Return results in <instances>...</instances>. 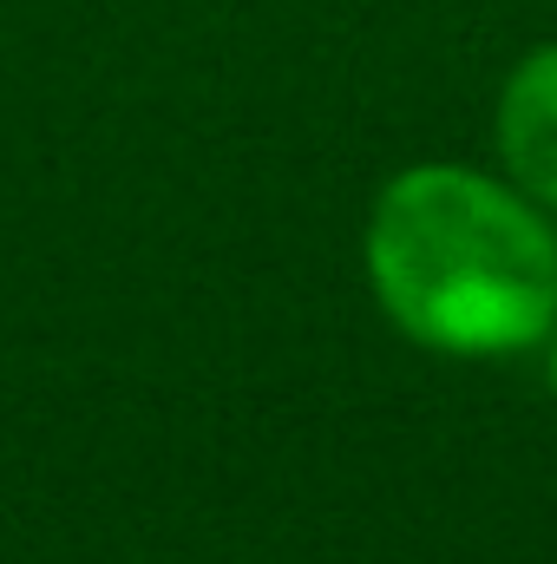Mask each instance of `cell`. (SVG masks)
Wrapping results in <instances>:
<instances>
[{
  "label": "cell",
  "mask_w": 557,
  "mask_h": 564,
  "mask_svg": "<svg viewBox=\"0 0 557 564\" xmlns=\"http://www.w3.org/2000/svg\"><path fill=\"white\" fill-rule=\"evenodd\" d=\"M499 151L518 191L538 204H557V46L532 53L499 99Z\"/></svg>",
  "instance_id": "cell-2"
},
{
  "label": "cell",
  "mask_w": 557,
  "mask_h": 564,
  "mask_svg": "<svg viewBox=\"0 0 557 564\" xmlns=\"http://www.w3.org/2000/svg\"><path fill=\"white\" fill-rule=\"evenodd\" d=\"M551 375H557V355H551Z\"/></svg>",
  "instance_id": "cell-3"
},
{
  "label": "cell",
  "mask_w": 557,
  "mask_h": 564,
  "mask_svg": "<svg viewBox=\"0 0 557 564\" xmlns=\"http://www.w3.org/2000/svg\"><path fill=\"white\" fill-rule=\"evenodd\" d=\"M368 276L381 308L446 355H518L557 328L551 224L466 164H414L374 197Z\"/></svg>",
  "instance_id": "cell-1"
}]
</instances>
